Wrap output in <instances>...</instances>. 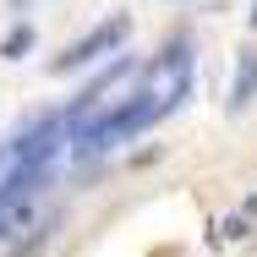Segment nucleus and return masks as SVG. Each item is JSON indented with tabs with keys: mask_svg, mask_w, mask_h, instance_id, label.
I'll list each match as a JSON object with an SVG mask.
<instances>
[{
	"mask_svg": "<svg viewBox=\"0 0 257 257\" xmlns=\"http://www.w3.org/2000/svg\"><path fill=\"white\" fill-rule=\"evenodd\" d=\"M126 39H132V17H126V11H115V17H104L93 33H82L71 50L60 55V60H55V71H82V66H93V60H104V55H115Z\"/></svg>",
	"mask_w": 257,
	"mask_h": 257,
	"instance_id": "nucleus-1",
	"label": "nucleus"
},
{
	"mask_svg": "<svg viewBox=\"0 0 257 257\" xmlns=\"http://www.w3.org/2000/svg\"><path fill=\"white\" fill-rule=\"evenodd\" d=\"M257 99V50H241V66L230 77V109H246Z\"/></svg>",
	"mask_w": 257,
	"mask_h": 257,
	"instance_id": "nucleus-2",
	"label": "nucleus"
},
{
	"mask_svg": "<svg viewBox=\"0 0 257 257\" xmlns=\"http://www.w3.org/2000/svg\"><path fill=\"white\" fill-rule=\"evenodd\" d=\"M33 224V197H0V241Z\"/></svg>",
	"mask_w": 257,
	"mask_h": 257,
	"instance_id": "nucleus-3",
	"label": "nucleus"
},
{
	"mask_svg": "<svg viewBox=\"0 0 257 257\" xmlns=\"http://www.w3.org/2000/svg\"><path fill=\"white\" fill-rule=\"evenodd\" d=\"M28 50H33V28H28V22H17V28L0 39V60H22Z\"/></svg>",
	"mask_w": 257,
	"mask_h": 257,
	"instance_id": "nucleus-4",
	"label": "nucleus"
},
{
	"mask_svg": "<svg viewBox=\"0 0 257 257\" xmlns=\"http://www.w3.org/2000/svg\"><path fill=\"white\" fill-rule=\"evenodd\" d=\"M246 22H252V28H257V0H252V17H246Z\"/></svg>",
	"mask_w": 257,
	"mask_h": 257,
	"instance_id": "nucleus-5",
	"label": "nucleus"
}]
</instances>
